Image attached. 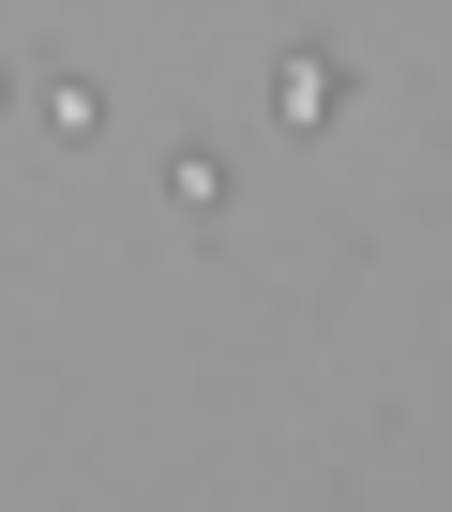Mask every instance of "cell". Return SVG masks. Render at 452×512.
<instances>
[{
  "instance_id": "6da1fadb",
  "label": "cell",
  "mask_w": 452,
  "mask_h": 512,
  "mask_svg": "<svg viewBox=\"0 0 452 512\" xmlns=\"http://www.w3.org/2000/svg\"><path fill=\"white\" fill-rule=\"evenodd\" d=\"M272 106H287V136H317V121H332V61H287V76H272Z\"/></svg>"
}]
</instances>
